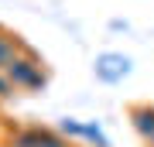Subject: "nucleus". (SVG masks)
<instances>
[{
  "mask_svg": "<svg viewBox=\"0 0 154 147\" xmlns=\"http://www.w3.org/2000/svg\"><path fill=\"white\" fill-rule=\"evenodd\" d=\"M7 79H11V86L21 89V93H38V89L48 86V69H45V62L28 48L11 69H7Z\"/></svg>",
  "mask_w": 154,
  "mask_h": 147,
  "instance_id": "nucleus-1",
  "label": "nucleus"
},
{
  "mask_svg": "<svg viewBox=\"0 0 154 147\" xmlns=\"http://www.w3.org/2000/svg\"><path fill=\"white\" fill-rule=\"evenodd\" d=\"M7 144L11 147H72L69 137H62L58 130H51V127H38V123L14 127V130L7 133Z\"/></svg>",
  "mask_w": 154,
  "mask_h": 147,
  "instance_id": "nucleus-2",
  "label": "nucleus"
},
{
  "mask_svg": "<svg viewBox=\"0 0 154 147\" xmlns=\"http://www.w3.org/2000/svg\"><path fill=\"white\" fill-rule=\"evenodd\" d=\"M55 130L62 137H75V140H86V144H93V147H110V140H106V133L99 130V123H82V120H58Z\"/></svg>",
  "mask_w": 154,
  "mask_h": 147,
  "instance_id": "nucleus-3",
  "label": "nucleus"
},
{
  "mask_svg": "<svg viewBox=\"0 0 154 147\" xmlns=\"http://www.w3.org/2000/svg\"><path fill=\"white\" fill-rule=\"evenodd\" d=\"M96 79H103V82H120L130 75V58L127 55H116V51H103L96 58Z\"/></svg>",
  "mask_w": 154,
  "mask_h": 147,
  "instance_id": "nucleus-4",
  "label": "nucleus"
},
{
  "mask_svg": "<svg viewBox=\"0 0 154 147\" xmlns=\"http://www.w3.org/2000/svg\"><path fill=\"white\" fill-rule=\"evenodd\" d=\"M127 120L144 144H154V103H134L127 109Z\"/></svg>",
  "mask_w": 154,
  "mask_h": 147,
  "instance_id": "nucleus-5",
  "label": "nucleus"
},
{
  "mask_svg": "<svg viewBox=\"0 0 154 147\" xmlns=\"http://www.w3.org/2000/svg\"><path fill=\"white\" fill-rule=\"evenodd\" d=\"M24 51H28V44L17 38V34H11V31H4V27H0V72H7Z\"/></svg>",
  "mask_w": 154,
  "mask_h": 147,
  "instance_id": "nucleus-6",
  "label": "nucleus"
},
{
  "mask_svg": "<svg viewBox=\"0 0 154 147\" xmlns=\"http://www.w3.org/2000/svg\"><path fill=\"white\" fill-rule=\"evenodd\" d=\"M11 96H14V86L7 79V72H0V99H11Z\"/></svg>",
  "mask_w": 154,
  "mask_h": 147,
  "instance_id": "nucleus-7",
  "label": "nucleus"
},
{
  "mask_svg": "<svg viewBox=\"0 0 154 147\" xmlns=\"http://www.w3.org/2000/svg\"><path fill=\"white\" fill-rule=\"evenodd\" d=\"M7 133H11V130H7V127H4V123H0V140H4V137H7Z\"/></svg>",
  "mask_w": 154,
  "mask_h": 147,
  "instance_id": "nucleus-8",
  "label": "nucleus"
},
{
  "mask_svg": "<svg viewBox=\"0 0 154 147\" xmlns=\"http://www.w3.org/2000/svg\"><path fill=\"white\" fill-rule=\"evenodd\" d=\"M151 147H154V144H151Z\"/></svg>",
  "mask_w": 154,
  "mask_h": 147,
  "instance_id": "nucleus-9",
  "label": "nucleus"
}]
</instances>
